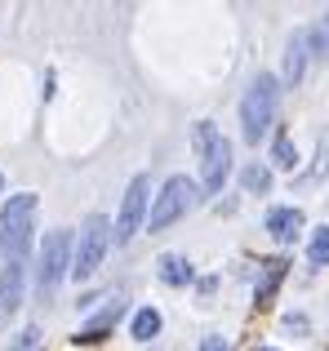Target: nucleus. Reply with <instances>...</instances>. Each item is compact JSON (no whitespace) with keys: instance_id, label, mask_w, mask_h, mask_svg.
<instances>
[{"instance_id":"9","label":"nucleus","mask_w":329,"mask_h":351,"mask_svg":"<svg viewBox=\"0 0 329 351\" xmlns=\"http://www.w3.org/2000/svg\"><path fill=\"white\" fill-rule=\"evenodd\" d=\"M23 280H27L23 263H5L0 267V311H5V316L23 307Z\"/></svg>"},{"instance_id":"21","label":"nucleus","mask_w":329,"mask_h":351,"mask_svg":"<svg viewBox=\"0 0 329 351\" xmlns=\"http://www.w3.org/2000/svg\"><path fill=\"white\" fill-rule=\"evenodd\" d=\"M0 187H5V178H0Z\"/></svg>"},{"instance_id":"16","label":"nucleus","mask_w":329,"mask_h":351,"mask_svg":"<svg viewBox=\"0 0 329 351\" xmlns=\"http://www.w3.org/2000/svg\"><path fill=\"white\" fill-rule=\"evenodd\" d=\"M271 160H276L280 169H294V165H298V147L289 143V138H276V152H271Z\"/></svg>"},{"instance_id":"5","label":"nucleus","mask_w":329,"mask_h":351,"mask_svg":"<svg viewBox=\"0 0 329 351\" xmlns=\"http://www.w3.org/2000/svg\"><path fill=\"white\" fill-rule=\"evenodd\" d=\"M112 223H107L103 214H89L85 218V227H80V240H76V258H71V276L76 280H89V276L103 267V258H107V249H112Z\"/></svg>"},{"instance_id":"2","label":"nucleus","mask_w":329,"mask_h":351,"mask_svg":"<svg viewBox=\"0 0 329 351\" xmlns=\"http://www.w3.org/2000/svg\"><path fill=\"white\" fill-rule=\"evenodd\" d=\"M276 103H280V80L271 76V71H258V76L249 80V89H245V98H241V134H245V143L267 138V129L276 125Z\"/></svg>"},{"instance_id":"10","label":"nucleus","mask_w":329,"mask_h":351,"mask_svg":"<svg viewBox=\"0 0 329 351\" xmlns=\"http://www.w3.org/2000/svg\"><path fill=\"white\" fill-rule=\"evenodd\" d=\"M303 223H307V218H303V209H294V205H280V209H271V214H267V223H263V227L271 232V240L289 245V240H294L298 232H303Z\"/></svg>"},{"instance_id":"3","label":"nucleus","mask_w":329,"mask_h":351,"mask_svg":"<svg viewBox=\"0 0 329 351\" xmlns=\"http://www.w3.org/2000/svg\"><path fill=\"white\" fill-rule=\"evenodd\" d=\"M191 143H196L200 152V187L209 191V196H218L227 182V173H232V143H227L223 134L214 129V120H196V134H191Z\"/></svg>"},{"instance_id":"1","label":"nucleus","mask_w":329,"mask_h":351,"mask_svg":"<svg viewBox=\"0 0 329 351\" xmlns=\"http://www.w3.org/2000/svg\"><path fill=\"white\" fill-rule=\"evenodd\" d=\"M36 205H40V200H36L32 191H23V196H9V205L0 209V254H5V263L27 267L32 236H36Z\"/></svg>"},{"instance_id":"20","label":"nucleus","mask_w":329,"mask_h":351,"mask_svg":"<svg viewBox=\"0 0 329 351\" xmlns=\"http://www.w3.org/2000/svg\"><path fill=\"white\" fill-rule=\"evenodd\" d=\"M325 27H329V14H325Z\"/></svg>"},{"instance_id":"19","label":"nucleus","mask_w":329,"mask_h":351,"mask_svg":"<svg viewBox=\"0 0 329 351\" xmlns=\"http://www.w3.org/2000/svg\"><path fill=\"white\" fill-rule=\"evenodd\" d=\"M254 351H276V347H254Z\"/></svg>"},{"instance_id":"11","label":"nucleus","mask_w":329,"mask_h":351,"mask_svg":"<svg viewBox=\"0 0 329 351\" xmlns=\"http://www.w3.org/2000/svg\"><path fill=\"white\" fill-rule=\"evenodd\" d=\"M307 53H312V32H298L294 40H289V53H285V85H289V89L303 80V71H307Z\"/></svg>"},{"instance_id":"12","label":"nucleus","mask_w":329,"mask_h":351,"mask_svg":"<svg viewBox=\"0 0 329 351\" xmlns=\"http://www.w3.org/2000/svg\"><path fill=\"white\" fill-rule=\"evenodd\" d=\"M156 276L164 285H169V289H182V285H191V263L182 254H160V263H156Z\"/></svg>"},{"instance_id":"18","label":"nucleus","mask_w":329,"mask_h":351,"mask_svg":"<svg viewBox=\"0 0 329 351\" xmlns=\"http://www.w3.org/2000/svg\"><path fill=\"white\" fill-rule=\"evenodd\" d=\"M200 351H227V338H218V334H209L205 343H200Z\"/></svg>"},{"instance_id":"8","label":"nucleus","mask_w":329,"mask_h":351,"mask_svg":"<svg viewBox=\"0 0 329 351\" xmlns=\"http://www.w3.org/2000/svg\"><path fill=\"white\" fill-rule=\"evenodd\" d=\"M121 316H125V302L116 298L112 307H103V311H98V316L89 320V325L80 329V334L71 338V343H76V347H98V343H103V338H107V329H112V325H116V320H121Z\"/></svg>"},{"instance_id":"13","label":"nucleus","mask_w":329,"mask_h":351,"mask_svg":"<svg viewBox=\"0 0 329 351\" xmlns=\"http://www.w3.org/2000/svg\"><path fill=\"white\" fill-rule=\"evenodd\" d=\"M130 334L138 338V343H151V338L160 334V311H156V307H138V311H134Z\"/></svg>"},{"instance_id":"14","label":"nucleus","mask_w":329,"mask_h":351,"mask_svg":"<svg viewBox=\"0 0 329 351\" xmlns=\"http://www.w3.org/2000/svg\"><path fill=\"white\" fill-rule=\"evenodd\" d=\"M241 187L249 191V196H263V191L271 187V169H267V165H258V160H254V165H245V173H241Z\"/></svg>"},{"instance_id":"4","label":"nucleus","mask_w":329,"mask_h":351,"mask_svg":"<svg viewBox=\"0 0 329 351\" xmlns=\"http://www.w3.org/2000/svg\"><path fill=\"white\" fill-rule=\"evenodd\" d=\"M71 258H76V245H71V232H49L40 240V258H36V293L40 302H49L58 293L62 276H71Z\"/></svg>"},{"instance_id":"6","label":"nucleus","mask_w":329,"mask_h":351,"mask_svg":"<svg viewBox=\"0 0 329 351\" xmlns=\"http://www.w3.org/2000/svg\"><path fill=\"white\" fill-rule=\"evenodd\" d=\"M196 191H200V187L187 178V173H173V178L160 187V196L151 200L147 232H164V227H173L178 218H187V209L196 205Z\"/></svg>"},{"instance_id":"7","label":"nucleus","mask_w":329,"mask_h":351,"mask_svg":"<svg viewBox=\"0 0 329 351\" xmlns=\"http://www.w3.org/2000/svg\"><path fill=\"white\" fill-rule=\"evenodd\" d=\"M151 214V178L138 173V178L125 187V200H121V218H116V245H130L138 236V227L147 223Z\"/></svg>"},{"instance_id":"17","label":"nucleus","mask_w":329,"mask_h":351,"mask_svg":"<svg viewBox=\"0 0 329 351\" xmlns=\"http://www.w3.org/2000/svg\"><path fill=\"white\" fill-rule=\"evenodd\" d=\"M36 347H40V329H36V325H27L23 334H18V343H14V351H36Z\"/></svg>"},{"instance_id":"15","label":"nucleus","mask_w":329,"mask_h":351,"mask_svg":"<svg viewBox=\"0 0 329 351\" xmlns=\"http://www.w3.org/2000/svg\"><path fill=\"white\" fill-rule=\"evenodd\" d=\"M307 258H312V267H329V227L312 236V245H307Z\"/></svg>"}]
</instances>
